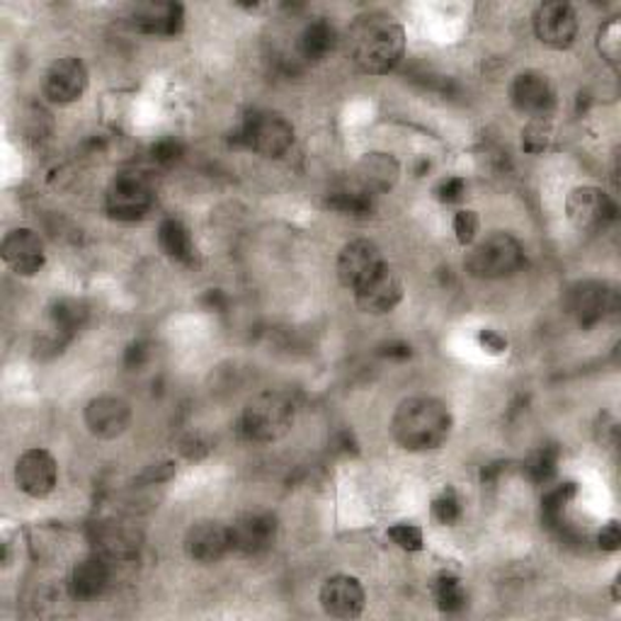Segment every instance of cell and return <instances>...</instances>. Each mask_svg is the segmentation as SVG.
Returning <instances> with one entry per match:
<instances>
[{"label": "cell", "mask_w": 621, "mask_h": 621, "mask_svg": "<svg viewBox=\"0 0 621 621\" xmlns=\"http://www.w3.org/2000/svg\"><path fill=\"white\" fill-rule=\"evenodd\" d=\"M350 54L359 71L383 76L401 64L406 32L387 12H367L357 18L350 30Z\"/></svg>", "instance_id": "6da1fadb"}, {"label": "cell", "mask_w": 621, "mask_h": 621, "mask_svg": "<svg viewBox=\"0 0 621 621\" xmlns=\"http://www.w3.org/2000/svg\"><path fill=\"white\" fill-rule=\"evenodd\" d=\"M391 432L408 452L440 450L452 434V413L442 401L415 396L396 408Z\"/></svg>", "instance_id": "7a4b0ae2"}, {"label": "cell", "mask_w": 621, "mask_h": 621, "mask_svg": "<svg viewBox=\"0 0 621 621\" xmlns=\"http://www.w3.org/2000/svg\"><path fill=\"white\" fill-rule=\"evenodd\" d=\"M294 422V406L284 393L265 391L248 401L239 420V430L251 442H277L290 432Z\"/></svg>", "instance_id": "3957f363"}, {"label": "cell", "mask_w": 621, "mask_h": 621, "mask_svg": "<svg viewBox=\"0 0 621 621\" xmlns=\"http://www.w3.org/2000/svg\"><path fill=\"white\" fill-rule=\"evenodd\" d=\"M231 144L265 158H282L294 144V127L277 112H255L233 131Z\"/></svg>", "instance_id": "277c9868"}, {"label": "cell", "mask_w": 621, "mask_h": 621, "mask_svg": "<svg viewBox=\"0 0 621 621\" xmlns=\"http://www.w3.org/2000/svg\"><path fill=\"white\" fill-rule=\"evenodd\" d=\"M525 265V248L511 233H491L466 257V270L476 280L511 277Z\"/></svg>", "instance_id": "5b68a950"}, {"label": "cell", "mask_w": 621, "mask_h": 621, "mask_svg": "<svg viewBox=\"0 0 621 621\" xmlns=\"http://www.w3.org/2000/svg\"><path fill=\"white\" fill-rule=\"evenodd\" d=\"M107 214L117 221H139L154 207V188L141 172H119L105 194Z\"/></svg>", "instance_id": "8992f818"}, {"label": "cell", "mask_w": 621, "mask_h": 621, "mask_svg": "<svg viewBox=\"0 0 621 621\" xmlns=\"http://www.w3.org/2000/svg\"><path fill=\"white\" fill-rule=\"evenodd\" d=\"M566 214L578 231L598 233L617 219V204L598 188H576L566 200Z\"/></svg>", "instance_id": "52a82bcc"}, {"label": "cell", "mask_w": 621, "mask_h": 621, "mask_svg": "<svg viewBox=\"0 0 621 621\" xmlns=\"http://www.w3.org/2000/svg\"><path fill=\"white\" fill-rule=\"evenodd\" d=\"M231 549L243 556H260L272 549L277 539V519L275 515L255 511L245 513L229 527Z\"/></svg>", "instance_id": "ba28073f"}, {"label": "cell", "mask_w": 621, "mask_h": 621, "mask_svg": "<svg viewBox=\"0 0 621 621\" xmlns=\"http://www.w3.org/2000/svg\"><path fill=\"white\" fill-rule=\"evenodd\" d=\"M88 88V69L76 56H64L52 64L44 76V95L56 105H71Z\"/></svg>", "instance_id": "9c48e42d"}, {"label": "cell", "mask_w": 621, "mask_h": 621, "mask_svg": "<svg viewBox=\"0 0 621 621\" xmlns=\"http://www.w3.org/2000/svg\"><path fill=\"white\" fill-rule=\"evenodd\" d=\"M534 32L539 42L551 49L573 46L578 36V15L576 10L566 3H544L534 12Z\"/></svg>", "instance_id": "30bf717a"}, {"label": "cell", "mask_w": 621, "mask_h": 621, "mask_svg": "<svg viewBox=\"0 0 621 621\" xmlns=\"http://www.w3.org/2000/svg\"><path fill=\"white\" fill-rule=\"evenodd\" d=\"M59 466L56 459L46 450H30L18 459L15 483L30 498H46L56 488Z\"/></svg>", "instance_id": "8fae6325"}, {"label": "cell", "mask_w": 621, "mask_h": 621, "mask_svg": "<svg viewBox=\"0 0 621 621\" xmlns=\"http://www.w3.org/2000/svg\"><path fill=\"white\" fill-rule=\"evenodd\" d=\"M403 299V282L391 267L383 265L377 275L355 290V302L365 314H389Z\"/></svg>", "instance_id": "7c38bea8"}, {"label": "cell", "mask_w": 621, "mask_h": 621, "mask_svg": "<svg viewBox=\"0 0 621 621\" xmlns=\"http://www.w3.org/2000/svg\"><path fill=\"white\" fill-rule=\"evenodd\" d=\"M0 253H3L6 265L22 277L36 275V272H40L46 263L44 243L40 239V233H34L32 229L10 231L3 239V248H0Z\"/></svg>", "instance_id": "4fadbf2b"}, {"label": "cell", "mask_w": 621, "mask_h": 621, "mask_svg": "<svg viewBox=\"0 0 621 621\" xmlns=\"http://www.w3.org/2000/svg\"><path fill=\"white\" fill-rule=\"evenodd\" d=\"M401 178V166L391 154L371 151L359 158V164L352 170L355 190L362 194H383L396 188Z\"/></svg>", "instance_id": "5bb4252c"}, {"label": "cell", "mask_w": 621, "mask_h": 621, "mask_svg": "<svg viewBox=\"0 0 621 621\" xmlns=\"http://www.w3.org/2000/svg\"><path fill=\"white\" fill-rule=\"evenodd\" d=\"M381 267L383 260L379 248L377 243L367 239L347 243L338 255V280L347 290H357L359 284H365L371 275H377Z\"/></svg>", "instance_id": "9a60e30c"}, {"label": "cell", "mask_w": 621, "mask_h": 621, "mask_svg": "<svg viewBox=\"0 0 621 621\" xmlns=\"http://www.w3.org/2000/svg\"><path fill=\"white\" fill-rule=\"evenodd\" d=\"M568 308L580 328H592L617 308V294L600 282H580L568 294Z\"/></svg>", "instance_id": "2e32d148"}, {"label": "cell", "mask_w": 621, "mask_h": 621, "mask_svg": "<svg viewBox=\"0 0 621 621\" xmlns=\"http://www.w3.org/2000/svg\"><path fill=\"white\" fill-rule=\"evenodd\" d=\"M185 551L197 564H217L231 551V531L219 522H197L185 534Z\"/></svg>", "instance_id": "e0dca14e"}, {"label": "cell", "mask_w": 621, "mask_h": 621, "mask_svg": "<svg viewBox=\"0 0 621 621\" xmlns=\"http://www.w3.org/2000/svg\"><path fill=\"white\" fill-rule=\"evenodd\" d=\"M131 422V408L117 396H101L85 408V425L101 440H115L127 432Z\"/></svg>", "instance_id": "ac0fdd59"}, {"label": "cell", "mask_w": 621, "mask_h": 621, "mask_svg": "<svg viewBox=\"0 0 621 621\" xmlns=\"http://www.w3.org/2000/svg\"><path fill=\"white\" fill-rule=\"evenodd\" d=\"M365 588L352 576H333L320 588V604L335 619H357L365 610Z\"/></svg>", "instance_id": "d6986e66"}, {"label": "cell", "mask_w": 621, "mask_h": 621, "mask_svg": "<svg viewBox=\"0 0 621 621\" xmlns=\"http://www.w3.org/2000/svg\"><path fill=\"white\" fill-rule=\"evenodd\" d=\"M511 97H513V105L525 112V115H531L534 119H544L556 105V95L551 83L546 81V76L537 71H527V73H519L515 78L513 88H511Z\"/></svg>", "instance_id": "ffe728a7"}, {"label": "cell", "mask_w": 621, "mask_h": 621, "mask_svg": "<svg viewBox=\"0 0 621 621\" xmlns=\"http://www.w3.org/2000/svg\"><path fill=\"white\" fill-rule=\"evenodd\" d=\"M129 24L141 34L176 36L185 28V8L180 3H144L136 6Z\"/></svg>", "instance_id": "44dd1931"}, {"label": "cell", "mask_w": 621, "mask_h": 621, "mask_svg": "<svg viewBox=\"0 0 621 621\" xmlns=\"http://www.w3.org/2000/svg\"><path fill=\"white\" fill-rule=\"evenodd\" d=\"M109 564L105 556H88L83 558L76 568L71 570L69 588L76 600H95L109 586Z\"/></svg>", "instance_id": "7402d4cb"}, {"label": "cell", "mask_w": 621, "mask_h": 621, "mask_svg": "<svg viewBox=\"0 0 621 621\" xmlns=\"http://www.w3.org/2000/svg\"><path fill=\"white\" fill-rule=\"evenodd\" d=\"M158 243H160V251L176 260V263H182V265L194 263V241H192L188 227H185L180 219H166L164 223H160Z\"/></svg>", "instance_id": "603a6c76"}, {"label": "cell", "mask_w": 621, "mask_h": 621, "mask_svg": "<svg viewBox=\"0 0 621 621\" xmlns=\"http://www.w3.org/2000/svg\"><path fill=\"white\" fill-rule=\"evenodd\" d=\"M95 541L105 558H119V561H127L139 551V534L127 525H119V522H109V525L97 529Z\"/></svg>", "instance_id": "cb8c5ba5"}, {"label": "cell", "mask_w": 621, "mask_h": 621, "mask_svg": "<svg viewBox=\"0 0 621 621\" xmlns=\"http://www.w3.org/2000/svg\"><path fill=\"white\" fill-rule=\"evenodd\" d=\"M335 44H338V32H335V28L326 18L308 22L299 40L302 56L308 61L326 59L335 49Z\"/></svg>", "instance_id": "d4e9b609"}, {"label": "cell", "mask_w": 621, "mask_h": 621, "mask_svg": "<svg viewBox=\"0 0 621 621\" xmlns=\"http://www.w3.org/2000/svg\"><path fill=\"white\" fill-rule=\"evenodd\" d=\"M88 320V308H85L83 302L76 299H59L52 306V323L59 338H73Z\"/></svg>", "instance_id": "484cf974"}, {"label": "cell", "mask_w": 621, "mask_h": 621, "mask_svg": "<svg viewBox=\"0 0 621 621\" xmlns=\"http://www.w3.org/2000/svg\"><path fill=\"white\" fill-rule=\"evenodd\" d=\"M576 483H561L551 491H546L541 501V517L546 522V527H561L564 525V513L568 503L576 498Z\"/></svg>", "instance_id": "4316f807"}, {"label": "cell", "mask_w": 621, "mask_h": 621, "mask_svg": "<svg viewBox=\"0 0 621 621\" xmlns=\"http://www.w3.org/2000/svg\"><path fill=\"white\" fill-rule=\"evenodd\" d=\"M558 459H561V450L556 444H544L537 452H531L525 462V474L534 483H549L556 476Z\"/></svg>", "instance_id": "83f0119b"}, {"label": "cell", "mask_w": 621, "mask_h": 621, "mask_svg": "<svg viewBox=\"0 0 621 621\" xmlns=\"http://www.w3.org/2000/svg\"><path fill=\"white\" fill-rule=\"evenodd\" d=\"M434 600H438L440 610L446 614H456L466 607V590L462 580L450 573H442L434 580Z\"/></svg>", "instance_id": "f1b7e54d"}, {"label": "cell", "mask_w": 621, "mask_h": 621, "mask_svg": "<svg viewBox=\"0 0 621 621\" xmlns=\"http://www.w3.org/2000/svg\"><path fill=\"white\" fill-rule=\"evenodd\" d=\"M326 207L333 211H340L347 217H369L375 211V202H371L369 194H362L357 190H345V192H333Z\"/></svg>", "instance_id": "f546056e"}, {"label": "cell", "mask_w": 621, "mask_h": 621, "mask_svg": "<svg viewBox=\"0 0 621 621\" xmlns=\"http://www.w3.org/2000/svg\"><path fill=\"white\" fill-rule=\"evenodd\" d=\"M464 511H462V501H459V495L454 488H444L438 498L432 503V517L440 522V525H456L459 519H462Z\"/></svg>", "instance_id": "4dcf8cb0"}, {"label": "cell", "mask_w": 621, "mask_h": 621, "mask_svg": "<svg viewBox=\"0 0 621 621\" xmlns=\"http://www.w3.org/2000/svg\"><path fill=\"white\" fill-rule=\"evenodd\" d=\"M551 141V127L549 122L539 119H531L525 131H522V146H525L527 154H541L546 151V146Z\"/></svg>", "instance_id": "1f68e13d"}, {"label": "cell", "mask_w": 621, "mask_h": 621, "mask_svg": "<svg viewBox=\"0 0 621 621\" xmlns=\"http://www.w3.org/2000/svg\"><path fill=\"white\" fill-rule=\"evenodd\" d=\"M621 28H619V22L612 20V22H607L604 28L600 30V40H598V49H600V54L610 61L612 66L619 64V54H621Z\"/></svg>", "instance_id": "d6a6232c"}, {"label": "cell", "mask_w": 621, "mask_h": 621, "mask_svg": "<svg viewBox=\"0 0 621 621\" xmlns=\"http://www.w3.org/2000/svg\"><path fill=\"white\" fill-rule=\"evenodd\" d=\"M391 541L403 551H420L422 549V531L415 525H393L389 529Z\"/></svg>", "instance_id": "836d02e7"}, {"label": "cell", "mask_w": 621, "mask_h": 621, "mask_svg": "<svg viewBox=\"0 0 621 621\" xmlns=\"http://www.w3.org/2000/svg\"><path fill=\"white\" fill-rule=\"evenodd\" d=\"M454 233H456V241L462 245H469L471 241H474L476 233H478V214H476V211H471V209L456 211Z\"/></svg>", "instance_id": "e575fe53"}, {"label": "cell", "mask_w": 621, "mask_h": 621, "mask_svg": "<svg viewBox=\"0 0 621 621\" xmlns=\"http://www.w3.org/2000/svg\"><path fill=\"white\" fill-rule=\"evenodd\" d=\"M151 156H154L156 164H160V166H172V164H178V160H180L182 146L176 139H164V141L154 144Z\"/></svg>", "instance_id": "d590c367"}, {"label": "cell", "mask_w": 621, "mask_h": 621, "mask_svg": "<svg viewBox=\"0 0 621 621\" xmlns=\"http://www.w3.org/2000/svg\"><path fill=\"white\" fill-rule=\"evenodd\" d=\"M466 190V182L462 178H446L440 182L438 197L442 202H459Z\"/></svg>", "instance_id": "8d00e7d4"}, {"label": "cell", "mask_w": 621, "mask_h": 621, "mask_svg": "<svg viewBox=\"0 0 621 621\" xmlns=\"http://www.w3.org/2000/svg\"><path fill=\"white\" fill-rule=\"evenodd\" d=\"M621 546V529H619V522H610V525L602 527L600 531V549L602 551H617Z\"/></svg>", "instance_id": "74e56055"}, {"label": "cell", "mask_w": 621, "mask_h": 621, "mask_svg": "<svg viewBox=\"0 0 621 621\" xmlns=\"http://www.w3.org/2000/svg\"><path fill=\"white\" fill-rule=\"evenodd\" d=\"M172 476H176V464L166 462V464H158V466L148 469L146 474L141 476V481H146V483H164V481H168Z\"/></svg>", "instance_id": "f35d334b"}, {"label": "cell", "mask_w": 621, "mask_h": 621, "mask_svg": "<svg viewBox=\"0 0 621 621\" xmlns=\"http://www.w3.org/2000/svg\"><path fill=\"white\" fill-rule=\"evenodd\" d=\"M478 343L486 347L488 352H505L507 350V340L503 338V335H498L495 330H481V335H478Z\"/></svg>", "instance_id": "ab89813d"}, {"label": "cell", "mask_w": 621, "mask_h": 621, "mask_svg": "<svg viewBox=\"0 0 621 621\" xmlns=\"http://www.w3.org/2000/svg\"><path fill=\"white\" fill-rule=\"evenodd\" d=\"M381 357H389V359H408L413 355L411 350V345L408 343H389V345H383L381 350H379Z\"/></svg>", "instance_id": "60d3db41"}, {"label": "cell", "mask_w": 621, "mask_h": 621, "mask_svg": "<svg viewBox=\"0 0 621 621\" xmlns=\"http://www.w3.org/2000/svg\"><path fill=\"white\" fill-rule=\"evenodd\" d=\"M146 357H148V350H146L141 343L139 345H131L129 350H127V365L129 367H141L146 362Z\"/></svg>", "instance_id": "b9f144b4"}]
</instances>
